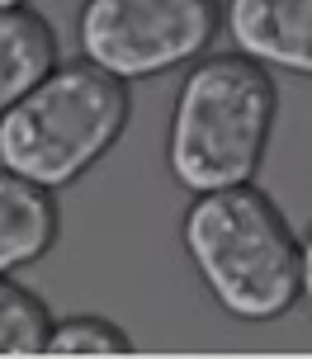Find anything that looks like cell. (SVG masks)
<instances>
[{
	"label": "cell",
	"instance_id": "obj_1",
	"mask_svg": "<svg viewBox=\"0 0 312 359\" xmlns=\"http://www.w3.org/2000/svg\"><path fill=\"white\" fill-rule=\"evenodd\" d=\"M180 241L208 298L237 322H275L303 298V236L256 180L194 194Z\"/></svg>",
	"mask_w": 312,
	"mask_h": 359
},
{
	"label": "cell",
	"instance_id": "obj_2",
	"mask_svg": "<svg viewBox=\"0 0 312 359\" xmlns=\"http://www.w3.org/2000/svg\"><path fill=\"white\" fill-rule=\"evenodd\" d=\"M279 118V90L265 62L237 53H203L180 81L165 165L180 189L208 194L256 180Z\"/></svg>",
	"mask_w": 312,
	"mask_h": 359
},
{
	"label": "cell",
	"instance_id": "obj_3",
	"mask_svg": "<svg viewBox=\"0 0 312 359\" xmlns=\"http://www.w3.org/2000/svg\"><path fill=\"white\" fill-rule=\"evenodd\" d=\"M128 114V81L90 57L57 62L15 109L0 114V165L48 189H72L118 147Z\"/></svg>",
	"mask_w": 312,
	"mask_h": 359
},
{
	"label": "cell",
	"instance_id": "obj_4",
	"mask_svg": "<svg viewBox=\"0 0 312 359\" xmlns=\"http://www.w3.org/2000/svg\"><path fill=\"white\" fill-rule=\"evenodd\" d=\"M222 0H86L76 19L81 57L118 81H151L208 53Z\"/></svg>",
	"mask_w": 312,
	"mask_h": 359
},
{
	"label": "cell",
	"instance_id": "obj_5",
	"mask_svg": "<svg viewBox=\"0 0 312 359\" xmlns=\"http://www.w3.org/2000/svg\"><path fill=\"white\" fill-rule=\"evenodd\" d=\"M227 34L246 57L312 81V0H227Z\"/></svg>",
	"mask_w": 312,
	"mask_h": 359
},
{
	"label": "cell",
	"instance_id": "obj_6",
	"mask_svg": "<svg viewBox=\"0 0 312 359\" xmlns=\"http://www.w3.org/2000/svg\"><path fill=\"white\" fill-rule=\"evenodd\" d=\"M53 194L57 189L0 165V274L38 265L57 246L62 213Z\"/></svg>",
	"mask_w": 312,
	"mask_h": 359
},
{
	"label": "cell",
	"instance_id": "obj_7",
	"mask_svg": "<svg viewBox=\"0 0 312 359\" xmlns=\"http://www.w3.org/2000/svg\"><path fill=\"white\" fill-rule=\"evenodd\" d=\"M53 67H57L53 24L29 5L0 10V114L15 109Z\"/></svg>",
	"mask_w": 312,
	"mask_h": 359
},
{
	"label": "cell",
	"instance_id": "obj_8",
	"mask_svg": "<svg viewBox=\"0 0 312 359\" xmlns=\"http://www.w3.org/2000/svg\"><path fill=\"white\" fill-rule=\"evenodd\" d=\"M53 331V312L29 284L0 274V355H43Z\"/></svg>",
	"mask_w": 312,
	"mask_h": 359
},
{
	"label": "cell",
	"instance_id": "obj_9",
	"mask_svg": "<svg viewBox=\"0 0 312 359\" xmlns=\"http://www.w3.org/2000/svg\"><path fill=\"white\" fill-rule=\"evenodd\" d=\"M43 355H133V336L109 317H67L53 322Z\"/></svg>",
	"mask_w": 312,
	"mask_h": 359
},
{
	"label": "cell",
	"instance_id": "obj_10",
	"mask_svg": "<svg viewBox=\"0 0 312 359\" xmlns=\"http://www.w3.org/2000/svg\"><path fill=\"white\" fill-rule=\"evenodd\" d=\"M303 298L312 303V227L303 232Z\"/></svg>",
	"mask_w": 312,
	"mask_h": 359
},
{
	"label": "cell",
	"instance_id": "obj_11",
	"mask_svg": "<svg viewBox=\"0 0 312 359\" xmlns=\"http://www.w3.org/2000/svg\"><path fill=\"white\" fill-rule=\"evenodd\" d=\"M15 5H29V0H0V10H15Z\"/></svg>",
	"mask_w": 312,
	"mask_h": 359
}]
</instances>
